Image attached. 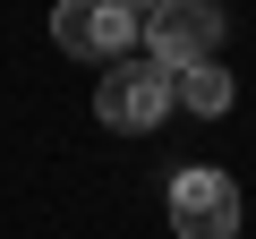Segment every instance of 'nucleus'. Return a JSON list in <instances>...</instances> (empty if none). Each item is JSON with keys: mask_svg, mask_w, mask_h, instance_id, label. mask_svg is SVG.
<instances>
[{"mask_svg": "<svg viewBox=\"0 0 256 239\" xmlns=\"http://www.w3.org/2000/svg\"><path fill=\"white\" fill-rule=\"evenodd\" d=\"M137 18L120 9V0H60L52 9V43L68 52V60H94V68H111V60H128L137 52Z\"/></svg>", "mask_w": 256, "mask_h": 239, "instance_id": "obj_3", "label": "nucleus"}, {"mask_svg": "<svg viewBox=\"0 0 256 239\" xmlns=\"http://www.w3.org/2000/svg\"><path fill=\"white\" fill-rule=\"evenodd\" d=\"M171 86H180V111H196V120H222V111L239 102V86H230L222 60H196V68H180Z\"/></svg>", "mask_w": 256, "mask_h": 239, "instance_id": "obj_5", "label": "nucleus"}, {"mask_svg": "<svg viewBox=\"0 0 256 239\" xmlns=\"http://www.w3.org/2000/svg\"><path fill=\"white\" fill-rule=\"evenodd\" d=\"M137 52L154 60V68H196V60H222V9L214 0H171V9L137 34Z\"/></svg>", "mask_w": 256, "mask_h": 239, "instance_id": "obj_4", "label": "nucleus"}, {"mask_svg": "<svg viewBox=\"0 0 256 239\" xmlns=\"http://www.w3.org/2000/svg\"><path fill=\"white\" fill-rule=\"evenodd\" d=\"M162 214H171V239H239V188L214 162H180Z\"/></svg>", "mask_w": 256, "mask_h": 239, "instance_id": "obj_2", "label": "nucleus"}, {"mask_svg": "<svg viewBox=\"0 0 256 239\" xmlns=\"http://www.w3.org/2000/svg\"><path fill=\"white\" fill-rule=\"evenodd\" d=\"M120 9H128V18H137V26H154V18L171 9V0H120Z\"/></svg>", "mask_w": 256, "mask_h": 239, "instance_id": "obj_6", "label": "nucleus"}, {"mask_svg": "<svg viewBox=\"0 0 256 239\" xmlns=\"http://www.w3.org/2000/svg\"><path fill=\"white\" fill-rule=\"evenodd\" d=\"M171 111H180V86H171V68H154L146 52L111 60V68H102V86H94V120H102V128H120V137L162 128Z\"/></svg>", "mask_w": 256, "mask_h": 239, "instance_id": "obj_1", "label": "nucleus"}]
</instances>
